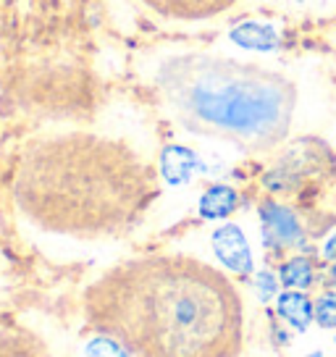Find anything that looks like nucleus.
<instances>
[{
	"label": "nucleus",
	"mask_w": 336,
	"mask_h": 357,
	"mask_svg": "<svg viewBox=\"0 0 336 357\" xmlns=\"http://www.w3.org/2000/svg\"><path fill=\"white\" fill-rule=\"evenodd\" d=\"M84 315L135 357H239L245 347L236 287L190 255L113 266L84 291Z\"/></svg>",
	"instance_id": "1"
},
{
	"label": "nucleus",
	"mask_w": 336,
	"mask_h": 357,
	"mask_svg": "<svg viewBox=\"0 0 336 357\" xmlns=\"http://www.w3.org/2000/svg\"><path fill=\"white\" fill-rule=\"evenodd\" d=\"M158 195L145 158L95 132L40 137L24 147L13 200L40 231L71 239H111L129 231Z\"/></svg>",
	"instance_id": "2"
},
{
	"label": "nucleus",
	"mask_w": 336,
	"mask_h": 357,
	"mask_svg": "<svg viewBox=\"0 0 336 357\" xmlns=\"http://www.w3.org/2000/svg\"><path fill=\"white\" fill-rule=\"evenodd\" d=\"M168 116L192 134L245 150H268L287 137L297 92L287 77L208 53H179L155 68Z\"/></svg>",
	"instance_id": "3"
},
{
	"label": "nucleus",
	"mask_w": 336,
	"mask_h": 357,
	"mask_svg": "<svg viewBox=\"0 0 336 357\" xmlns=\"http://www.w3.org/2000/svg\"><path fill=\"white\" fill-rule=\"evenodd\" d=\"M260 223H263V234L270 247H300L305 242V229L300 218L294 215L291 208L281 205V202H263L260 205Z\"/></svg>",
	"instance_id": "4"
},
{
	"label": "nucleus",
	"mask_w": 336,
	"mask_h": 357,
	"mask_svg": "<svg viewBox=\"0 0 336 357\" xmlns=\"http://www.w3.org/2000/svg\"><path fill=\"white\" fill-rule=\"evenodd\" d=\"M150 11L174 22H205L229 11L236 0H139Z\"/></svg>",
	"instance_id": "5"
},
{
	"label": "nucleus",
	"mask_w": 336,
	"mask_h": 357,
	"mask_svg": "<svg viewBox=\"0 0 336 357\" xmlns=\"http://www.w3.org/2000/svg\"><path fill=\"white\" fill-rule=\"evenodd\" d=\"M213 250L218 260L224 263L229 271L234 273H252V252H250V245H247V236L242 234V229L234 226V223H226L221 229L213 231Z\"/></svg>",
	"instance_id": "6"
},
{
	"label": "nucleus",
	"mask_w": 336,
	"mask_h": 357,
	"mask_svg": "<svg viewBox=\"0 0 336 357\" xmlns=\"http://www.w3.org/2000/svg\"><path fill=\"white\" fill-rule=\"evenodd\" d=\"M276 312L284 324H289L294 331H307L315 321V302L305 291L289 289L276 297Z\"/></svg>",
	"instance_id": "7"
},
{
	"label": "nucleus",
	"mask_w": 336,
	"mask_h": 357,
	"mask_svg": "<svg viewBox=\"0 0 336 357\" xmlns=\"http://www.w3.org/2000/svg\"><path fill=\"white\" fill-rule=\"evenodd\" d=\"M236 45L247 50H276L279 47V32L266 22H242L229 32Z\"/></svg>",
	"instance_id": "8"
},
{
	"label": "nucleus",
	"mask_w": 336,
	"mask_h": 357,
	"mask_svg": "<svg viewBox=\"0 0 336 357\" xmlns=\"http://www.w3.org/2000/svg\"><path fill=\"white\" fill-rule=\"evenodd\" d=\"M197 166H200V160L187 147H179V145L166 147L163 155H160V171H163L168 184H184L194 174Z\"/></svg>",
	"instance_id": "9"
},
{
	"label": "nucleus",
	"mask_w": 336,
	"mask_h": 357,
	"mask_svg": "<svg viewBox=\"0 0 336 357\" xmlns=\"http://www.w3.org/2000/svg\"><path fill=\"white\" fill-rule=\"evenodd\" d=\"M239 205V195L236 190L226 187V184H215L211 190H205V195L200 197V215L208 221H218L231 215Z\"/></svg>",
	"instance_id": "10"
},
{
	"label": "nucleus",
	"mask_w": 336,
	"mask_h": 357,
	"mask_svg": "<svg viewBox=\"0 0 336 357\" xmlns=\"http://www.w3.org/2000/svg\"><path fill=\"white\" fill-rule=\"evenodd\" d=\"M279 281L287 287V289H297V291H307L315 284V266L310 257L297 255L289 257L287 263H281L279 268Z\"/></svg>",
	"instance_id": "11"
},
{
	"label": "nucleus",
	"mask_w": 336,
	"mask_h": 357,
	"mask_svg": "<svg viewBox=\"0 0 336 357\" xmlns=\"http://www.w3.org/2000/svg\"><path fill=\"white\" fill-rule=\"evenodd\" d=\"M315 324L321 328H336V291L326 289L315 297Z\"/></svg>",
	"instance_id": "12"
},
{
	"label": "nucleus",
	"mask_w": 336,
	"mask_h": 357,
	"mask_svg": "<svg viewBox=\"0 0 336 357\" xmlns=\"http://www.w3.org/2000/svg\"><path fill=\"white\" fill-rule=\"evenodd\" d=\"M126 352L129 349L121 342L111 339V336H98V339H92L90 344L84 347V357H129Z\"/></svg>",
	"instance_id": "13"
},
{
	"label": "nucleus",
	"mask_w": 336,
	"mask_h": 357,
	"mask_svg": "<svg viewBox=\"0 0 336 357\" xmlns=\"http://www.w3.org/2000/svg\"><path fill=\"white\" fill-rule=\"evenodd\" d=\"M252 284H255V291H258V297L263 302H268L270 297L279 294V276H273L270 271H260V273H255Z\"/></svg>",
	"instance_id": "14"
},
{
	"label": "nucleus",
	"mask_w": 336,
	"mask_h": 357,
	"mask_svg": "<svg viewBox=\"0 0 336 357\" xmlns=\"http://www.w3.org/2000/svg\"><path fill=\"white\" fill-rule=\"evenodd\" d=\"M321 257L328 260V263H336V231L323 242V247H321Z\"/></svg>",
	"instance_id": "15"
},
{
	"label": "nucleus",
	"mask_w": 336,
	"mask_h": 357,
	"mask_svg": "<svg viewBox=\"0 0 336 357\" xmlns=\"http://www.w3.org/2000/svg\"><path fill=\"white\" fill-rule=\"evenodd\" d=\"M323 287L328 291H336V263H331V266H328V271H326Z\"/></svg>",
	"instance_id": "16"
},
{
	"label": "nucleus",
	"mask_w": 336,
	"mask_h": 357,
	"mask_svg": "<svg viewBox=\"0 0 336 357\" xmlns=\"http://www.w3.org/2000/svg\"><path fill=\"white\" fill-rule=\"evenodd\" d=\"M300 3H305V0H300Z\"/></svg>",
	"instance_id": "17"
},
{
	"label": "nucleus",
	"mask_w": 336,
	"mask_h": 357,
	"mask_svg": "<svg viewBox=\"0 0 336 357\" xmlns=\"http://www.w3.org/2000/svg\"><path fill=\"white\" fill-rule=\"evenodd\" d=\"M334 342H336V339H334Z\"/></svg>",
	"instance_id": "18"
}]
</instances>
